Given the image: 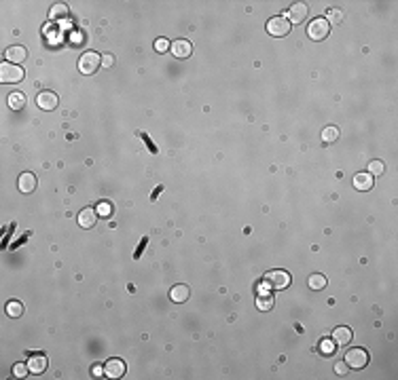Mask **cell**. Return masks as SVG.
<instances>
[{"mask_svg": "<svg viewBox=\"0 0 398 380\" xmlns=\"http://www.w3.org/2000/svg\"><path fill=\"white\" fill-rule=\"evenodd\" d=\"M328 32H331V21L326 17H316L307 26V36L311 40H324L328 36Z\"/></svg>", "mask_w": 398, "mask_h": 380, "instance_id": "6da1fadb", "label": "cell"}, {"mask_svg": "<svg viewBox=\"0 0 398 380\" xmlns=\"http://www.w3.org/2000/svg\"><path fill=\"white\" fill-rule=\"evenodd\" d=\"M290 27H292V24L288 21V17H286V15L271 17L267 21V34H271V36H276V38H284L286 34L290 32Z\"/></svg>", "mask_w": 398, "mask_h": 380, "instance_id": "7a4b0ae2", "label": "cell"}, {"mask_svg": "<svg viewBox=\"0 0 398 380\" xmlns=\"http://www.w3.org/2000/svg\"><path fill=\"white\" fill-rule=\"evenodd\" d=\"M345 363H347V368H352V370L367 368L368 365V353L365 349H360V347H354V349H350L345 353Z\"/></svg>", "mask_w": 398, "mask_h": 380, "instance_id": "3957f363", "label": "cell"}, {"mask_svg": "<svg viewBox=\"0 0 398 380\" xmlns=\"http://www.w3.org/2000/svg\"><path fill=\"white\" fill-rule=\"evenodd\" d=\"M100 66H102V55H97L95 51L83 53L79 59V70L83 74H93V72H97Z\"/></svg>", "mask_w": 398, "mask_h": 380, "instance_id": "277c9868", "label": "cell"}, {"mask_svg": "<svg viewBox=\"0 0 398 380\" xmlns=\"http://www.w3.org/2000/svg\"><path fill=\"white\" fill-rule=\"evenodd\" d=\"M290 274L286 271H269L267 274H265V283H267V287H271V290H284V287L290 285Z\"/></svg>", "mask_w": 398, "mask_h": 380, "instance_id": "5b68a950", "label": "cell"}, {"mask_svg": "<svg viewBox=\"0 0 398 380\" xmlns=\"http://www.w3.org/2000/svg\"><path fill=\"white\" fill-rule=\"evenodd\" d=\"M22 79H24V70L19 66H15V63L4 61L2 66H0V82L13 84V82H19Z\"/></svg>", "mask_w": 398, "mask_h": 380, "instance_id": "8992f818", "label": "cell"}, {"mask_svg": "<svg viewBox=\"0 0 398 380\" xmlns=\"http://www.w3.org/2000/svg\"><path fill=\"white\" fill-rule=\"evenodd\" d=\"M307 13H309V6H307L305 2H295L288 9V21L290 24H301V21H305L307 19Z\"/></svg>", "mask_w": 398, "mask_h": 380, "instance_id": "52a82bcc", "label": "cell"}, {"mask_svg": "<svg viewBox=\"0 0 398 380\" xmlns=\"http://www.w3.org/2000/svg\"><path fill=\"white\" fill-rule=\"evenodd\" d=\"M36 104H38L40 110H55L60 100H58V95H55L53 91H40L38 97H36Z\"/></svg>", "mask_w": 398, "mask_h": 380, "instance_id": "ba28073f", "label": "cell"}, {"mask_svg": "<svg viewBox=\"0 0 398 380\" xmlns=\"http://www.w3.org/2000/svg\"><path fill=\"white\" fill-rule=\"evenodd\" d=\"M104 374L108 378H121L125 374V361L123 359H108L106 365H104Z\"/></svg>", "mask_w": 398, "mask_h": 380, "instance_id": "9c48e42d", "label": "cell"}, {"mask_svg": "<svg viewBox=\"0 0 398 380\" xmlns=\"http://www.w3.org/2000/svg\"><path fill=\"white\" fill-rule=\"evenodd\" d=\"M352 338H354L352 327H347V326L335 327V332H333V342L337 344V347H345V344H350Z\"/></svg>", "mask_w": 398, "mask_h": 380, "instance_id": "30bf717a", "label": "cell"}, {"mask_svg": "<svg viewBox=\"0 0 398 380\" xmlns=\"http://www.w3.org/2000/svg\"><path fill=\"white\" fill-rule=\"evenodd\" d=\"M191 51H193V47H191V42H188L186 38H178V40L172 42V53H174V57L186 59L188 55H191Z\"/></svg>", "mask_w": 398, "mask_h": 380, "instance_id": "8fae6325", "label": "cell"}, {"mask_svg": "<svg viewBox=\"0 0 398 380\" xmlns=\"http://www.w3.org/2000/svg\"><path fill=\"white\" fill-rule=\"evenodd\" d=\"M352 184H354L356 190H360V192H367V190L373 188V175L368 173V171H360V173L354 175Z\"/></svg>", "mask_w": 398, "mask_h": 380, "instance_id": "7c38bea8", "label": "cell"}, {"mask_svg": "<svg viewBox=\"0 0 398 380\" xmlns=\"http://www.w3.org/2000/svg\"><path fill=\"white\" fill-rule=\"evenodd\" d=\"M17 188L22 190L24 194L34 192V190H36V175L30 173V171L22 173V175H19V180H17Z\"/></svg>", "mask_w": 398, "mask_h": 380, "instance_id": "4fadbf2b", "label": "cell"}, {"mask_svg": "<svg viewBox=\"0 0 398 380\" xmlns=\"http://www.w3.org/2000/svg\"><path fill=\"white\" fill-rule=\"evenodd\" d=\"M4 57H6V61H11V63H15V66H19V63H22V61L28 57V51H26V47H22V45H13V47L6 49Z\"/></svg>", "mask_w": 398, "mask_h": 380, "instance_id": "5bb4252c", "label": "cell"}, {"mask_svg": "<svg viewBox=\"0 0 398 380\" xmlns=\"http://www.w3.org/2000/svg\"><path fill=\"white\" fill-rule=\"evenodd\" d=\"M49 365V359L45 355H32L30 361H28V368H30V374H43Z\"/></svg>", "mask_w": 398, "mask_h": 380, "instance_id": "9a60e30c", "label": "cell"}, {"mask_svg": "<svg viewBox=\"0 0 398 380\" xmlns=\"http://www.w3.org/2000/svg\"><path fill=\"white\" fill-rule=\"evenodd\" d=\"M79 224H81V228H92L93 224H95V220H97V211L93 209V207H85L79 214Z\"/></svg>", "mask_w": 398, "mask_h": 380, "instance_id": "2e32d148", "label": "cell"}, {"mask_svg": "<svg viewBox=\"0 0 398 380\" xmlns=\"http://www.w3.org/2000/svg\"><path fill=\"white\" fill-rule=\"evenodd\" d=\"M6 102H9V108L11 110H22L24 106H26V95L22 93V91H13Z\"/></svg>", "mask_w": 398, "mask_h": 380, "instance_id": "e0dca14e", "label": "cell"}, {"mask_svg": "<svg viewBox=\"0 0 398 380\" xmlns=\"http://www.w3.org/2000/svg\"><path fill=\"white\" fill-rule=\"evenodd\" d=\"M170 298L174 302H178V304H183V302L188 298V287L186 285H174L172 292H170Z\"/></svg>", "mask_w": 398, "mask_h": 380, "instance_id": "ac0fdd59", "label": "cell"}, {"mask_svg": "<svg viewBox=\"0 0 398 380\" xmlns=\"http://www.w3.org/2000/svg\"><path fill=\"white\" fill-rule=\"evenodd\" d=\"M256 306H258V311H271V308H274V296H271L269 292L258 294Z\"/></svg>", "mask_w": 398, "mask_h": 380, "instance_id": "d6986e66", "label": "cell"}, {"mask_svg": "<svg viewBox=\"0 0 398 380\" xmlns=\"http://www.w3.org/2000/svg\"><path fill=\"white\" fill-rule=\"evenodd\" d=\"M307 283H309V287L311 290H316V292H320V290H324L326 287V277L324 274H320V272H313V274H309V279H307Z\"/></svg>", "mask_w": 398, "mask_h": 380, "instance_id": "ffe728a7", "label": "cell"}, {"mask_svg": "<svg viewBox=\"0 0 398 380\" xmlns=\"http://www.w3.org/2000/svg\"><path fill=\"white\" fill-rule=\"evenodd\" d=\"M6 315L13 317V319H17V317L24 315V304L19 300H11L6 302Z\"/></svg>", "mask_w": 398, "mask_h": 380, "instance_id": "44dd1931", "label": "cell"}, {"mask_svg": "<svg viewBox=\"0 0 398 380\" xmlns=\"http://www.w3.org/2000/svg\"><path fill=\"white\" fill-rule=\"evenodd\" d=\"M335 139H339V129L335 125H331V127H324V131H322V142L324 144H333Z\"/></svg>", "mask_w": 398, "mask_h": 380, "instance_id": "7402d4cb", "label": "cell"}, {"mask_svg": "<svg viewBox=\"0 0 398 380\" xmlns=\"http://www.w3.org/2000/svg\"><path fill=\"white\" fill-rule=\"evenodd\" d=\"M49 17H51L53 21H55V19L68 17V6H66V4H53L51 11H49Z\"/></svg>", "mask_w": 398, "mask_h": 380, "instance_id": "603a6c76", "label": "cell"}, {"mask_svg": "<svg viewBox=\"0 0 398 380\" xmlns=\"http://www.w3.org/2000/svg\"><path fill=\"white\" fill-rule=\"evenodd\" d=\"M367 171L368 173H371L373 175V178H375V175H381V173H386V163H383V161H371V163H368V169H367Z\"/></svg>", "mask_w": 398, "mask_h": 380, "instance_id": "cb8c5ba5", "label": "cell"}, {"mask_svg": "<svg viewBox=\"0 0 398 380\" xmlns=\"http://www.w3.org/2000/svg\"><path fill=\"white\" fill-rule=\"evenodd\" d=\"M28 372H30L28 363H15L13 365V376H17V378H26Z\"/></svg>", "mask_w": 398, "mask_h": 380, "instance_id": "d4e9b609", "label": "cell"}, {"mask_svg": "<svg viewBox=\"0 0 398 380\" xmlns=\"http://www.w3.org/2000/svg\"><path fill=\"white\" fill-rule=\"evenodd\" d=\"M335 347H337V344H335L333 340H328V338H324V340L320 342V351H322L324 355H333L335 353Z\"/></svg>", "mask_w": 398, "mask_h": 380, "instance_id": "484cf974", "label": "cell"}, {"mask_svg": "<svg viewBox=\"0 0 398 380\" xmlns=\"http://www.w3.org/2000/svg\"><path fill=\"white\" fill-rule=\"evenodd\" d=\"M170 49H172V45H170V40L167 38H157L155 40V51L165 53V51H170Z\"/></svg>", "mask_w": 398, "mask_h": 380, "instance_id": "4316f807", "label": "cell"}, {"mask_svg": "<svg viewBox=\"0 0 398 380\" xmlns=\"http://www.w3.org/2000/svg\"><path fill=\"white\" fill-rule=\"evenodd\" d=\"M110 214H113V207H110V203H106V201H104V203H100V205H97V216H102V217H108Z\"/></svg>", "mask_w": 398, "mask_h": 380, "instance_id": "83f0119b", "label": "cell"}, {"mask_svg": "<svg viewBox=\"0 0 398 380\" xmlns=\"http://www.w3.org/2000/svg\"><path fill=\"white\" fill-rule=\"evenodd\" d=\"M113 63H115V55H110V53L102 55V66L104 68H113Z\"/></svg>", "mask_w": 398, "mask_h": 380, "instance_id": "f1b7e54d", "label": "cell"}, {"mask_svg": "<svg viewBox=\"0 0 398 380\" xmlns=\"http://www.w3.org/2000/svg\"><path fill=\"white\" fill-rule=\"evenodd\" d=\"M335 372H337V374H339V376H343V374H345V372H347V363H345V361H341V363H337V365H335Z\"/></svg>", "mask_w": 398, "mask_h": 380, "instance_id": "f546056e", "label": "cell"}, {"mask_svg": "<svg viewBox=\"0 0 398 380\" xmlns=\"http://www.w3.org/2000/svg\"><path fill=\"white\" fill-rule=\"evenodd\" d=\"M328 17H331V19H337V21H335V24H339V21L341 19H343V13H341V11H331V13H328Z\"/></svg>", "mask_w": 398, "mask_h": 380, "instance_id": "4dcf8cb0", "label": "cell"}, {"mask_svg": "<svg viewBox=\"0 0 398 380\" xmlns=\"http://www.w3.org/2000/svg\"><path fill=\"white\" fill-rule=\"evenodd\" d=\"M102 372H104L102 365H93V368H92V374L93 376H102Z\"/></svg>", "mask_w": 398, "mask_h": 380, "instance_id": "1f68e13d", "label": "cell"}]
</instances>
